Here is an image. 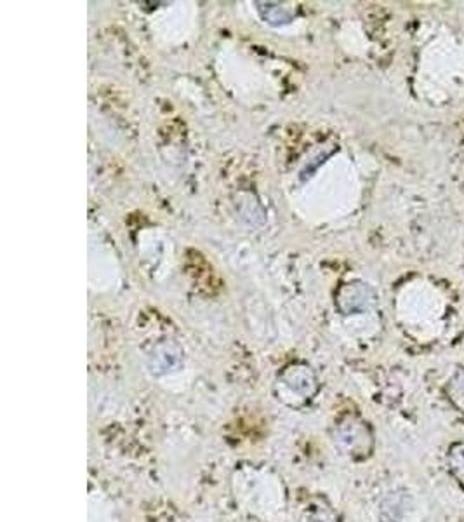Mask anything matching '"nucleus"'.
<instances>
[{
    "mask_svg": "<svg viewBox=\"0 0 464 522\" xmlns=\"http://www.w3.org/2000/svg\"><path fill=\"white\" fill-rule=\"evenodd\" d=\"M449 397L458 409L464 411V371L458 373L449 385Z\"/></svg>",
    "mask_w": 464,
    "mask_h": 522,
    "instance_id": "7ed1b4c3",
    "label": "nucleus"
},
{
    "mask_svg": "<svg viewBox=\"0 0 464 522\" xmlns=\"http://www.w3.org/2000/svg\"><path fill=\"white\" fill-rule=\"evenodd\" d=\"M447 465L451 474L454 475L464 486V442H456L449 449Z\"/></svg>",
    "mask_w": 464,
    "mask_h": 522,
    "instance_id": "f03ea898",
    "label": "nucleus"
},
{
    "mask_svg": "<svg viewBox=\"0 0 464 522\" xmlns=\"http://www.w3.org/2000/svg\"><path fill=\"white\" fill-rule=\"evenodd\" d=\"M337 440L341 448L353 456H366L372 449L371 430L364 424L348 422L339 427Z\"/></svg>",
    "mask_w": 464,
    "mask_h": 522,
    "instance_id": "f257e3e1",
    "label": "nucleus"
}]
</instances>
